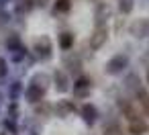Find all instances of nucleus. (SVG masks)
<instances>
[{
    "label": "nucleus",
    "instance_id": "dca6fc26",
    "mask_svg": "<svg viewBox=\"0 0 149 135\" xmlns=\"http://www.w3.org/2000/svg\"><path fill=\"white\" fill-rule=\"evenodd\" d=\"M17 94H21V84L17 82V86L13 88V96H17Z\"/></svg>",
    "mask_w": 149,
    "mask_h": 135
},
{
    "label": "nucleus",
    "instance_id": "7ed1b4c3",
    "mask_svg": "<svg viewBox=\"0 0 149 135\" xmlns=\"http://www.w3.org/2000/svg\"><path fill=\"white\" fill-rule=\"evenodd\" d=\"M88 92H90V80L86 76H80L76 82V96L82 98V96H88Z\"/></svg>",
    "mask_w": 149,
    "mask_h": 135
},
{
    "label": "nucleus",
    "instance_id": "1a4fd4ad",
    "mask_svg": "<svg viewBox=\"0 0 149 135\" xmlns=\"http://www.w3.org/2000/svg\"><path fill=\"white\" fill-rule=\"evenodd\" d=\"M70 8H72L70 0H55V10L57 13H70Z\"/></svg>",
    "mask_w": 149,
    "mask_h": 135
},
{
    "label": "nucleus",
    "instance_id": "0eeeda50",
    "mask_svg": "<svg viewBox=\"0 0 149 135\" xmlns=\"http://www.w3.org/2000/svg\"><path fill=\"white\" fill-rule=\"evenodd\" d=\"M104 41H106V29H98L92 37V49H98Z\"/></svg>",
    "mask_w": 149,
    "mask_h": 135
},
{
    "label": "nucleus",
    "instance_id": "20e7f679",
    "mask_svg": "<svg viewBox=\"0 0 149 135\" xmlns=\"http://www.w3.org/2000/svg\"><path fill=\"white\" fill-rule=\"evenodd\" d=\"M43 92H45L43 86H35V84H33V86L27 90V100H29V102H37V100H41V98H43Z\"/></svg>",
    "mask_w": 149,
    "mask_h": 135
},
{
    "label": "nucleus",
    "instance_id": "423d86ee",
    "mask_svg": "<svg viewBox=\"0 0 149 135\" xmlns=\"http://www.w3.org/2000/svg\"><path fill=\"white\" fill-rule=\"evenodd\" d=\"M82 117L86 119L88 125H92L94 119H96V108H94L92 104H84V106H82Z\"/></svg>",
    "mask_w": 149,
    "mask_h": 135
},
{
    "label": "nucleus",
    "instance_id": "f3484780",
    "mask_svg": "<svg viewBox=\"0 0 149 135\" xmlns=\"http://www.w3.org/2000/svg\"><path fill=\"white\" fill-rule=\"evenodd\" d=\"M0 2H6V0H0Z\"/></svg>",
    "mask_w": 149,
    "mask_h": 135
},
{
    "label": "nucleus",
    "instance_id": "9d476101",
    "mask_svg": "<svg viewBox=\"0 0 149 135\" xmlns=\"http://www.w3.org/2000/svg\"><path fill=\"white\" fill-rule=\"evenodd\" d=\"M55 78H57V90L63 92L68 86H65V74L63 72H55Z\"/></svg>",
    "mask_w": 149,
    "mask_h": 135
},
{
    "label": "nucleus",
    "instance_id": "4468645a",
    "mask_svg": "<svg viewBox=\"0 0 149 135\" xmlns=\"http://www.w3.org/2000/svg\"><path fill=\"white\" fill-rule=\"evenodd\" d=\"M106 135H118V127H114V125H110V127L106 129Z\"/></svg>",
    "mask_w": 149,
    "mask_h": 135
},
{
    "label": "nucleus",
    "instance_id": "f8f14e48",
    "mask_svg": "<svg viewBox=\"0 0 149 135\" xmlns=\"http://www.w3.org/2000/svg\"><path fill=\"white\" fill-rule=\"evenodd\" d=\"M139 98H141V102H143V106H145V111H149V98H147V96H145L143 92L139 94Z\"/></svg>",
    "mask_w": 149,
    "mask_h": 135
},
{
    "label": "nucleus",
    "instance_id": "f257e3e1",
    "mask_svg": "<svg viewBox=\"0 0 149 135\" xmlns=\"http://www.w3.org/2000/svg\"><path fill=\"white\" fill-rule=\"evenodd\" d=\"M35 53L39 59H47L51 57V39L49 37H39L35 41Z\"/></svg>",
    "mask_w": 149,
    "mask_h": 135
},
{
    "label": "nucleus",
    "instance_id": "ddd939ff",
    "mask_svg": "<svg viewBox=\"0 0 149 135\" xmlns=\"http://www.w3.org/2000/svg\"><path fill=\"white\" fill-rule=\"evenodd\" d=\"M4 74H6V62H4L2 57H0V78H2Z\"/></svg>",
    "mask_w": 149,
    "mask_h": 135
},
{
    "label": "nucleus",
    "instance_id": "2eb2a0df",
    "mask_svg": "<svg viewBox=\"0 0 149 135\" xmlns=\"http://www.w3.org/2000/svg\"><path fill=\"white\" fill-rule=\"evenodd\" d=\"M17 45L21 47V43H19V39H17V37H10V39H8V47H17Z\"/></svg>",
    "mask_w": 149,
    "mask_h": 135
},
{
    "label": "nucleus",
    "instance_id": "6ab92c4d",
    "mask_svg": "<svg viewBox=\"0 0 149 135\" xmlns=\"http://www.w3.org/2000/svg\"><path fill=\"white\" fill-rule=\"evenodd\" d=\"M147 80H149V76H147Z\"/></svg>",
    "mask_w": 149,
    "mask_h": 135
},
{
    "label": "nucleus",
    "instance_id": "6e6552de",
    "mask_svg": "<svg viewBox=\"0 0 149 135\" xmlns=\"http://www.w3.org/2000/svg\"><path fill=\"white\" fill-rule=\"evenodd\" d=\"M72 45H74V35H72V33H61V35H59V47L65 51V49H70Z\"/></svg>",
    "mask_w": 149,
    "mask_h": 135
},
{
    "label": "nucleus",
    "instance_id": "f03ea898",
    "mask_svg": "<svg viewBox=\"0 0 149 135\" xmlns=\"http://www.w3.org/2000/svg\"><path fill=\"white\" fill-rule=\"evenodd\" d=\"M125 66H127V57H125V55H116V57H112V59L108 62L106 72H108V74H116V72H120Z\"/></svg>",
    "mask_w": 149,
    "mask_h": 135
},
{
    "label": "nucleus",
    "instance_id": "39448f33",
    "mask_svg": "<svg viewBox=\"0 0 149 135\" xmlns=\"http://www.w3.org/2000/svg\"><path fill=\"white\" fill-rule=\"evenodd\" d=\"M147 131H149L147 123H143V121H139V119L129 125V133H133V135H145Z\"/></svg>",
    "mask_w": 149,
    "mask_h": 135
},
{
    "label": "nucleus",
    "instance_id": "9b49d317",
    "mask_svg": "<svg viewBox=\"0 0 149 135\" xmlns=\"http://www.w3.org/2000/svg\"><path fill=\"white\" fill-rule=\"evenodd\" d=\"M131 6H133V4H131V0H123V2H120V10H123V13H129Z\"/></svg>",
    "mask_w": 149,
    "mask_h": 135
},
{
    "label": "nucleus",
    "instance_id": "a211bd4d",
    "mask_svg": "<svg viewBox=\"0 0 149 135\" xmlns=\"http://www.w3.org/2000/svg\"><path fill=\"white\" fill-rule=\"evenodd\" d=\"M0 135H4V133H0Z\"/></svg>",
    "mask_w": 149,
    "mask_h": 135
}]
</instances>
